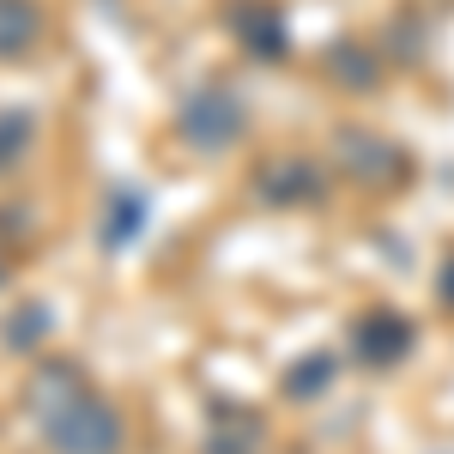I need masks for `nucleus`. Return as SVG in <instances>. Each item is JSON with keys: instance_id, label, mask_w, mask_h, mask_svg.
I'll use <instances>...</instances> for the list:
<instances>
[{"instance_id": "1", "label": "nucleus", "mask_w": 454, "mask_h": 454, "mask_svg": "<svg viewBox=\"0 0 454 454\" xmlns=\"http://www.w3.org/2000/svg\"><path fill=\"white\" fill-rule=\"evenodd\" d=\"M31 412H36V424H43V436H49L55 454H115L121 449V419L109 412L104 400H91L79 387V376H73L67 364L36 370Z\"/></svg>"}, {"instance_id": "2", "label": "nucleus", "mask_w": 454, "mask_h": 454, "mask_svg": "<svg viewBox=\"0 0 454 454\" xmlns=\"http://www.w3.org/2000/svg\"><path fill=\"white\" fill-rule=\"evenodd\" d=\"M237 134H243V104L231 91H218V85H207L182 109V140L200 145V152H224V145H237Z\"/></svg>"}, {"instance_id": "4", "label": "nucleus", "mask_w": 454, "mask_h": 454, "mask_svg": "<svg viewBox=\"0 0 454 454\" xmlns=\"http://www.w3.org/2000/svg\"><path fill=\"white\" fill-rule=\"evenodd\" d=\"M25 128H31V115H0V145L19 152V145H25Z\"/></svg>"}, {"instance_id": "3", "label": "nucleus", "mask_w": 454, "mask_h": 454, "mask_svg": "<svg viewBox=\"0 0 454 454\" xmlns=\"http://www.w3.org/2000/svg\"><path fill=\"white\" fill-rule=\"evenodd\" d=\"M43 36V12L31 0H0V55H25Z\"/></svg>"}]
</instances>
